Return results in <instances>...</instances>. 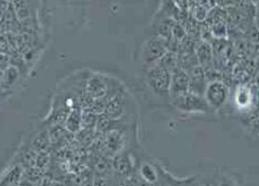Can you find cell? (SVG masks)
I'll use <instances>...</instances> for the list:
<instances>
[{
	"label": "cell",
	"instance_id": "1",
	"mask_svg": "<svg viewBox=\"0 0 259 186\" xmlns=\"http://www.w3.org/2000/svg\"><path fill=\"white\" fill-rule=\"evenodd\" d=\"M170 70L159 65L158 63L147 69L146 83L151 91L159 97L167 99L169 97L170 87Z\"/></svg>",
	"mask_w": 259,
	"mask_h": 186
},
{
	"label": "cell",
	"instance_id": "2",
	"mask_svg": "<svg viewBox=\"0 0 259 186\" xmlns=\"http://www.w3.org/2000/svg\"><path fill=\"white\" fill-rule=\"evenodd\" d=\"M168 52V42L159 36L147 40L142 50V60L148 68L156 64Z\"/></svg>",
	"mask_w": 259,
	"mask_h": 186
},
{
	"label": "cell",
	"instance_id": "3",
	"mask_svg": "<svg viewBox=\"0 0 259 186\" xmlns=\"http://www.w3.org/2000/svg\"><path fill=\"white\" fill-rule=\"evenodd\" d=\"M229 97V89L221 81H210L205 87L203 98L208 106L213 109L221 108Z\"/></svg>",
	"mask_w": 259,
	"mask_h": 186
},
{
	"label": "cell",
	"instance_id": "4",
	"mask_svg": "<svg viewBox=\"0 0 259 186\" xmlns=\"http://www.w3.org/2000/svg\"><path fill=\"white\" fill-rule=\"evenodd\" d=\"M172 105L183 113H208L210 107L203 97L186 93L171 99Z\"/></svg>",
	"mask_w": 259,
	"mask_h": 186
},
{
	"label": "cell",
	"instance_id": "5",
	"mask_svg": "<svg viewBox=\"0 0 259 186\" xmlns=\"http://www.w3.org/2000/svg\"><path fill=\"white\" fill-rule=\"evenodd\" d=\"M188 87H189V75L181 67H175L170 73V99L188 93Z\"/></svg>",
	"mask_w": 259,
	"mask_h": 186
},
{
	"label": "cell",
	"instance_id": "6",
	"mask_svg": "<svg viewBox=\"0 0 259 186\" xmlns=\"http://www.w3.org/2000/svg\"><path fill=\"white\" fill-rule=\"evenodd\" d=\"M189 87H188V93L203 97L205 87L208 85V78H206L204 69L201 66H194L189 72Z\"/></svg>",
	"mask_w": 259,
	"mask_h": 186
},
{
	"label": "cell",
	"instance_id": "7",
	"mask_svg": "<svg viewBox=\"0 0 259 186\" xmlns=\"http://www.w3.org/2000/svg\"><path fill=\"white\" fill-rule=\"evenodd\" d=\"M194 54H196L199 66H201L205 73L214 68V53H213L212 46L208 41H201L194 47Z\"/></svg>",
	"mask_w": 259,
	"mask_h": 186
},
{
	"label": "cell",
	"instance_id": "8",
	"mask_svg": "<svg viewBox=\"0 0 259 186\" xmlns=\"http://www.w3.org/2000/svg\"><path fill=\"white\" fill-rule=\"evenodd\" d=\"M86 94L93 99H107L109 95V83L108 80L102 75H94L87 83Z\"/></svg>",
	"mask_w": 259,
	"mask_h": 186
},
{
	"label": "cell",
	"instance_id": "9",
	"mask_svg": "<svg viewBox=\"0 0 259 186\" xmlns=\"http://www.w3.org/2000/svg\"><path fill=\"white\" fill-rule=\"evenodd\" d=\"M125 100L122 95H115L108 101L103 115L113 121H118L125 114Z\"/></svg>",
	"mask_w": 259,
	"mask_h": 186
},
{
	"label": "cell",
	"instance_id": "10",
	"mask_svg": "<svg viewBox=\"0 0 259 186\" xmlns=\"http://www.w3.org/2000/svg\"><path fill=\"white\" fill-rule=\"evenodd\" d=\"M123 144H124V139H123V134L121 130L113 129L106 133L105 138V147L106 150L111 153V155H119L121 150L123 149Z\"/></svg>",
	"mask_w": 259,
	"mask_h": 186
},
{
	"label": "cell",
	"instance_id": "11",
	"mask_svg": "<svg viewBox=\"0 0 259 186\" xmlns=\"http://www.w3.org/2000/svg\"><path fill=\"white\" fill-rule=\"evenodd\" d=\"M220 172H202L189 177V186H219Z\"/></svg>",
	"mask_w": 259,
	"mask_h": 186
},
{
	"label": "cell",
	"instance_id": "12",
	"mask_svg": "<svg viewBox=\"0 0 259 186\" xmlns=\"http://www.w3.org/2000/svg\"><path fill=\"white\" fill-rule=\"evenodd\" d=\"M113 169L120 175L126 176L133 170V163L127 155H116L113 159Z\"/></svg>",
	"mask_w": 259,
	"mask_h": 186
},
{
	"label": "cell",
	"instance_id": "13",
	"mask_svg": "<svg viewBox=\"0 0 259 186\" xmlns=\"http://www.w3.org/2000/svg\"><path fill=\"white\" fill-rule=\"evenodd\" d=\"M66 130L70 133H77L81 130V110L80 109H74L70 111L68 117L64 124Z\"/></svg>",
	"mask_w": 259,
	"mask_h": 186
},
{
	"label": "cell",
	"instance_id": "14",
	"mask_svg": "<svg viewBox=\"0 0 259 186\" xmlns=\"http://www.w3.org/2000/svg\"><path fill=\"white\" fill-rule=\"evenodd\" d=\"M140 174L143 182L147 184H156L158 179V170H156L153 164L147 162L142 163Z\"/></svg>",
	"mask_w": 259,
	"mask_h": 186
},
{
	"label": "cell",
	"instance_id": "15",
	"mask_svg": "<svg viewBox=\"0 0 259 186\" xmlns=\"http://www.w3.org/2000/svg\"><path fill=\"white\" fill-rule=\"evenodd\" d=\"M190 179H177L168 174L166 172H160L158 170V179H157V186H189Z\"/></svg>",
	"mask_w": 259,
	"mask_h": 186
},
{
	"label": "cell",
	"instance_id": "16",
	"mask_svg": "<svg viewBox=\"0 0 259 186\" xmlns=\"http://www.w3.org/2000/svg\"><path fill=\"white\" fill-rule=\"evenodd\" d=\"M97 119H98V115L90 108H83L81 111V129L95 130Z\"/></svg>",
	"mask_w": 259,
	"mask_h": 186
},
{
	"label": "cell",
	"instance_id": "17",
	"mask_svg": "<svg viewBox=\"0 0 259 186\" xmlns=\"http://www.w3.org/2000/svg\"><path fill=\"white\" fill-rule=\"evenodd\" d=\"M175 23L176 22H175L169 17L161 19V21L158 24V36L161 38L163 40L169 42L170 36H171V31Z\"/></svg>",
	"mask_w": 259,
	"mask_h": 186
},
{
	"label": "cell",
	"instance_id": "18",
	"mask_svg": "<svg viewBox=\"0 0 259 186\" xmlns=\"http://www.w3.org/2000/svg\"><path fill=\"white\" fill-rule=\"evenodd\" d=\"M219 186H241L235 174L231 171L222 169L219 175Z\"/></svg>",
	"mask_w": 259,
	"mask_h": 186
},
{
	"label": "cell",
	"instance_id": "19",
	"mask_svg": "<svg viewBox=\"0 0 259 186\" xmlns=\"http://www.w3.org/2000/svg\"><path fill=\"white\" fill-rule=\"evenodd\" d=\"M159 65L163 67L169 69L170 72L178 66V53L176 52H171V51H168V52L161 57V59L157 62Z\"/></svg>",
	"mask_w": 259,
	"mask_h": 186
},
{
	"label": "cell",
	"instance_id": "20",
	"mask_svg": "<svg viewBox=\"0 0 259 186\" xmlns=\"http://www.w3.org/2000/svg\"><path fill=\"white\" fill-rule=\"evenodd\" d=\"M19 76V70L15 66H8L3 72L2 85L3 87H10L17 81Z\"/></svg>",
	"mask_w": 259,
	"mask_h": 186
},
{
	"label": "cell",
	"instance_id": "21",
	"mask_svg": "<svg viewBox=\"0 0 259 186\" xmlns=\"http://www.w3.org/2000/svg\"><path fill=\"white\" fill-rule=\"evenodd\" d=\"M49 143H50L49 133L48 132H42L35 138L34 142H33V146H34V149L36 151L43 153V152L47 151Z\"/></svg>",
	"mask_w": 259,
	"mask_h": 186
},
{
	"label": "cell",
	"instance_id": "22",
	"mask_svg": "<svg viewBox=\"0 0 259 186\" xmlns=\"http://www.w3.org/2000/svg\"><path fill=\"white\" fill-rule=\"evenodd\" d=\"M65 129H63V127L60 125H54L51 127L49 133V138H50V142H58V141L62 140L64 138L65 134Z\"/></svg>",
	"mask_w": 259,
	"mask_h": 186
},
{
	"label": "cell",
	"instance_id": "23",
	"mask_svg": "<svg viewBox=\"0 0 259 186\" xmlns=\"http://www.w3.org/2000/svg\"><path fill=\"white\" fill-rule=\"evenodd\" d=\"M77 134V140L79 141L80 143L87 144L93 141L94 138V130H87V129H81L76 133Z\"/></svg>",
	"mask_w": 259,
	"mask_h": 186
},
{
	"label": "cell",
	"instance_id": "24",
	"mask_svg": "<svg viewBox=\"0 0 259 186\" xmlns=\"http://www.w3.org/2000/svg\"><path fill=\"white\" fill-rule=\"evenodd\" d=\"M212 34L214 35L218 39H223L226 35V27L224 22L220 21V22H215L213 24L212 27Z\"/></svg>",
	"mask_w": 259,
	"mask_h": 186
},
{
	"label": "cell",
	"instance_id": "25",
	"mask_svg": "<svg viewBox=\"0 0 259 186\" xmlns=\"http://www.w3.org/2000/svg\"><path fill=\"white\" fill-rule=\"evenodd\" d=\"M8 50V44L4 40H0V54H4Z\"/></svg>",
	"mask_w": 259,
	"mask_h": 186
}]
</instances>
